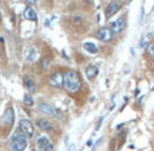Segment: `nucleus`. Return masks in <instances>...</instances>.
I'll use <instances>...</instances> for the list:
<instances>
[{
  "label": "nucleus",
  "instance_id": "nucleus-1",
  "mask_svg": "<svg viewBox=\"0 0 154 151\" xmlns=\"http://www.w3.org/2000/svg\"><path fill=\"white\" fill-rule=\"evenodd\" d=\"M63 87L66 88V90L69 93H78L79 90L82 89V81H81V77L76 72H67L64 74V82H63Z\"/></svg>",
  "mask_w": 154,
  "mask_h": 151
},
{
  "label": "nucleus",
  "instance_id": "nucleus-2",
  "mask_svg": "<svg viewBox=\"0 0 154 151\" xmlns=\"http://www.w3.org/2000/svg\"><path fill=\"white\" fill-rule=\"evenodd\" d=\"M10 146L12 150H16V151H23L27 149L28 146V140H27V136L23 135L22 132H16V134L12 135L10 140Z\"/></svg>",
  "mask_w": 154,
  "mask_h": 151
},
{
  "label": "nucleus",
  "instance_id": "nucleus-3",
  "mask_svg": "<svg viewBox=\"0 0 154 151\" xmlns=\"http://www.w3.org/2000/svg\"><path fill=\"white\" fill-rule=\"evenodd\" d=\"M38 108H39V111L43 112V113L51 115V116H55L56 119H62V112L59 111V109H56L55 107L48 105V104H44V103H40V104L38 105Z\"/></svg>",
  "mask_w": 154,
  "mask_h": 151
},
{
  "label": "nucleus",
  "instance_id": "nucleus-4",
  "mask_svg": "<svg viewBox=\"0 0 154 151\" xmlns=\"http://www.w3.org/2000/svg\"><path fill=\"white\" fill-rule=\"evenodd\" d=\"M19 131L22 132L23 135H26L27 138L34 135V124L31 123L27 119H23L19 121Z\"/></svg>",
  "mask_w": 154,
  "mask_h": 151
},
{
  "label": "nucleus",
  "instance_id": "nucleus-5",
  "mask_svg": "<svg viewBox=\"0 0 154 151\" xmlns=\"http://www.w3.org/2000/svg\"><path fill=\"white\" fill-rule=\"evenodd\" d=\"M63 82H64V74L60 72H55L48 78V84L54 88H62L63 87Z\"/></svg>",
  "mask_w": 154,
  "mask_h": 151
},
{
  "label": "nucleus",
  "instance_id": "nucleus-6",
  "mask_svg": "<svg viewBox=\"0 0 154 151\" xmlns=\"http://www.w3.org/2000/svg\"><path fill=\"white\" fill-rule=\"evenodd\" d=\"M36 146L39 150H54V144L46 136H39L36 139Z\"/></svg>",
  "mask_w": 154,
  "mask_h": 151
},
{
  "label": "nucleus",
  "instance_id": "nucleus-7",
  "mask_svg": "<svg viewBox=\"0 0 154 151\" xmlns=\"http://www.w3.org/2000/svg\"><path fill=\"white\" fill-rule=\"evenodd\" d=\"M15 121V112L12 108H7L4 112V115H3V123H4V126L7 127H12Z\"/></svg>",
  "mask_w": 154,
  "mask_h": 151
},
{
  "label": "nucleus",
  "instance_id": "nucleus-8",
  "mask_svg": "<svg viewBox=\"0 0 154 151\" xmlns=\"http://www.w3.org/2000/svg\"><path fill=\"white\" fill-rule=\"evenodd\" d=\"M110 30H111V32H115V34L122 32L125 30V20H123L122 18H119V19H117V20H112L110 23Z\"/></svg>",
  "mask_w": 154,
  "mask_h": 151
},
{
  "label": "nucleus",
  "instance_id": "nucleus-9",
  "mask_svg": "<svg viewBox=\"0 0 154 151\" xmlns=\"http://www.w3.org/2000/svg\"><path fill=\"white\" fill-rule=\"evenodd\" d=\"M97 38H98L99 41H102V42H109L112 38V32H111V30H109V28H100V30L97 32Z\"/></svg>",
  "mask_w": 154,
  "mask_h": 151
},
{
  "label": "nucleus",
  "instance_id": "nucleus-10",
  "mask_svg": "<svg viewBox=\"0 0 154 151\" xmlns=\"http://www.w3.org/2000/svg\"><path fill=\"white\" fill-rule=\"evenodd\" d=\"M121 10V5L118 3H110V4L106 7V18H111L114 14H117Z\"/></svg>",
  "mask_w": 154,
  "mask_h": 151
},
{
  "label": "nucleus",
  "instance_id": "nucleus-11",
  "mask_svg": "<svg viewBox=\"0 0 154 151\" xmlns=\"http://www.w3.org/2000/svg\"><path fill=\"white\" fill-rule=\"evenodd\" d=\"M23 16H24L27 20H32V22H36V19H38L36 12H35V10L34 8H31V7L26 8L24 12H23Z\"/></svg>",
  "mask_w": 154,
  "mask_h": 151
},
{
  "label": "nucleus",
  "instance_id": "nucleus-12",
  "mask_svg": "<svg viewBox=\"0 0 154 151\" xmlns=\"http://www.w3.org/2000/svg\"><path fill=\"white\" fill-rule=\"evenodd\" d=\"M98 67L97 66H94V65H90V66H87L86 67V72H85V74L87 78H90V80H93V78H95L97 74H98Z\"/></svg>",
  "mask_w": 154,
  "mask_h": 151
},
{
  "label": "nucleus",
  "instance_id": "nucleus-13",
  "mask_svg": "<svg viewBox=\"0 0 154 151\" xmlns=\"http://www.w3.org/2000/svg\"><path fill=\"white\" fill-rule=\"evenodd\" d=\"M36 124H38V127H39L40 130H43V131H50V130L52 128V124L50 123L48 120H46V119H40V120H38V121H36Z\"/></svg>",
  "mask_w": 154,
  "mask_h": 151
},
{
  "label": "nucleus",
  "instance_id": "nucleus-14",
  "mask_svg": "<svg viewBox=\"0 0 154 151\" xmlns=\"http://www.w3.org/2000/svg\"><path fill=\"white\" fill-rule=\"evenodd\" d=\"M83 49L86 50V51L91 53V54H95V53L98 51V47H97V45L95 43H93V42H85L83 43Z\"/></svg>",
  "mask_w": 154,
  "mask_h": 151
},
{
  "label": "nucleus",
  "instance_id": "nucleus-15",
  "mask_svg": "<svg viewBox=\"0 0 154 151\" xmlns=\"http://www.w3.org/2000/svg\"><path fill=\"white\" fill-rule=\"evenodd\" d=\"M36 57H38V53H36V50H35V49H29L28 53H27V55H26L27 61H29V62H35V61H36Z\"/></svg>",
  "mask_w": 154,
  "mask_h": 151
},
{
  "label": "nucleus",
  "instance_id": "nucleus-16",
  "mask_svg": "<svg viewBox=\"0 0 154 151\" xmlns=\"http://www.w3.org/2000/svg\"><path fill=\"white\" fill-rule=\"evenodd\" d=\"M24 85H26V88H27L28 90H31V92L36 89V88H35V82L32 81L29 77H26V78H24Z\"/></svg>",
  "mask_w": 154,
  "mask_h": 151
},
{
  "label": "nucleus",
  "instance_id": "nucleus-17",
  "mask_svg": "<svg viewBox=\"0 0 154 151\" xmlns=\"http://www.w3.org/2000/svg\"><path fill=\"white\" fill-rule=\"evenodd\" d=\"M146 53L149 57H154V42H150L147 43L146 46Z\"/></svg>",
  "mask_w": 154,
  "mask_h": 151
},
{
  "label": "nucleus",
  "instance_id": "nucleus-18",
  "mask_svg": "<svg viewBox=\"0 0 154 151\" xmlns=\"http://www.w3.org/2000/svg\"><path fill=\"white\" fill-rule=\"evenodd\" d=\"M50 62H51V60H50L48 57H47V58H43L42 62H40V67H42L43 70H44V69H47V67L50 66Z\"/></svg>",
  "mask_w": 154,
  "mask_h": 151
},
{
  "label": "nucleus",
  "instance_id": "nucleus-19",
  "mask_svg": "<svg viewBox=\"0 0 154 151\" xmlns=\"http://www.w3.org/2000/svg\"><path fill=\"white\" fill-rule=\"evenodd\" d=\"M23 101H24V104L27 105V107H31L32 104H34V100H32V97L29 96V94H26V96H24V100H23Z\"/></svg>",
  "mask_w": 154,
  "mask_h": 151
},
{
  "label": "nucleus",
  "instance_id": "nucleus-20",
  "mask_svg": "<svg viewBox=\"0 0 154 151\" xmlns=\"http://www.w3.org/2000/svg\"><path fill=\"white\" fill-rule=\"evenodd\" d=\"M150 37H152V34H149V35H147V37H143V38H142V39H141V42H140V46H141V47H145V46H146L147 43H149V42H147V41L150 39Z\"/></svg>",
  "mask_w": 154,
  "mask_h": 151
},
{
  "label": "nucleus",
  "instance_id": "nucleus-21",
  "mask_svg": "<svg viewBox=\"0 0 154 151\" xmlns=\"http://www.w3.org/2000/svg\"><path fill=\"white\" fill-rule=\"evenodd\" d=\"M102 121H103V117H100L99 121H98V124H97V128H95V131H98V130H99V127H100V124H102Z\"/></svg>",
  "mask_w": 154,
  "mask_h": 151
},
{
  "label": "nucleus",
  "instance_id": "nucleus-22",
  "mask_svg": "<svg viewBox=\"0 0 154 151\" xmlns=\"http://www.w3.org/2000/svg\"><path fill=\"white\" fill-rule=\"evenodd\" d=\"M27 4H34V3H36V0H24Z\"/></svg>",
  "mask_w": 154,
  "mask_h": 151
},
{
  "label": "nucleus",
  "instance_id": "nucleus-23",
  "mask_svg": "<svg viewBox=\"0 0 154 151\" xmlns=\"http://www.w3.org/2000/svg\"><path fill=\"white\" fill-rule=\"evenodd\" d=\"M0 22H2V15H0Z\"/></svg>",
  "mask_w": 154,
  "mask_h": 151
},
{
  "label": "nucleus",
  "instance_id": "nucleus-24",
  "mask_svg": "<svg viewBox=\"0 0 154 151\" xmlns=\"http://www.w3.org/2000/svg\"><path fill=\"white\" fill-rule=\"evenodd\" d=\"M152 14H154V8H153V11H152Z\"/></svg>",
  "mask_w": 154,
  "mask_h": 151
}]
</instances>
